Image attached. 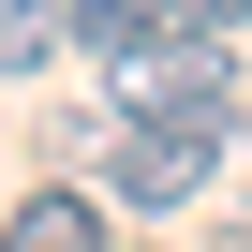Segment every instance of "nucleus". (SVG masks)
<instances>
[{
  "mask_svg": "<svg viewBox=\"0 0 252 252\" xmlns=\"http://www.w3.org/2000/svg\"><path fill=\"white\" fill-rule=\"evenodd\" d=\"M0 252H104V193H15Z\"/></svg>",
  "mask_w": 252,
  "mask_h": 252,
  "instance_id": "nucleus-3",
  "label": "nucleus"
},
{
  "mask_svg": "<svg viewBox=\"0 0 252 252\" xmlns=\"http://www.w3.org/2000/svg\"><path fill=\"white\" fill-rule=\"evenodd\" d=\"M74 30H60V0H0V74H45Z\"/></svg>",
  "mask_w": 252,
  "mask_h": 252,
  "instance_id": "nucleus-5",
  "label": "nucleus"
},
{
  "mask_svg": "<svg viewBox=\"0 0 252 252\" xmlns=\"http://www.w3.org/2000/svg\"><path fill=\"white\" fill-rule=\"evenodd\" d=\"M163 30H178V0H74V45H89L104 74H119V60H149Z\"/></svg>",
  "mask_w": 252,
  "mask_h": 252,
  "instance_id": "nucleus-4",
  "label": "nucleus"
},
{
  "mask_svg": "<svg viewBox=\"0 0 252 252\" xmlns=\"http://www.w3.org/2000/svg\"><path fill=\"white\" fill-rule=\"evenodd\" d=\"M119 119H222V134H237V74H222V30H163L149 60H119Z\"/></svg>",
  "mask_w": 252,
  "mask_h": 252,
  "instance_id": "nucleus-1",
  "label": "nucleus"
},
{
  "mask_svg": "<svg viewBox=\"0 0 252 252\" xmlns=\"http://www.w3.org/2000/svg\"><path fill=\"white\" fill-rule=\"evenodd\" d=\"M178 30H252V0H178Z\"/></svg>",
  "mask_w": 252,
  "mask_h": 252,
  "instance_id": "nucleus-6",
  "label": "nucleus"
},
{
  "mask_svg": "<svg viewBox=\"0 0 252 252\" xmlns=\"http://www.w3.org/2000/svg\"><path fill=\"white\" fill-rule=\"evenodd\" d=\"M208 163H222V119H119L104 193H119V208H193V193H208Z\"/></svg>",
  "mask_w": 252,
  "mask_h": 252,
  "instance_id": "nucleus-2",
  "label": "nucleus"
}]
</instances>
